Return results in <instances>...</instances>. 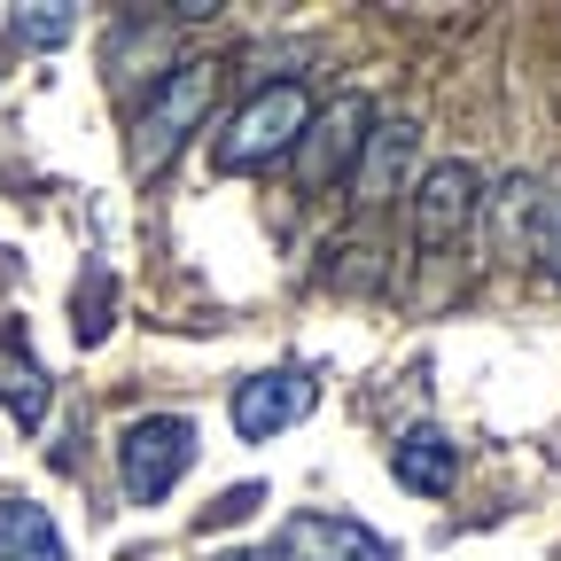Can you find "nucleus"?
<instances>
[{"instance_id":"12","label":"nucleus","mask_w":561,"mask_h":561,"mask_svg":"<svg viewBox=\"0 0 561 561\" xmlns=\"http://www.w3.org/2000/svg\"><path fill=\"white\" fill-rule=\"evenodd\" d=\"M9 24H16L24 47H62L70 32H79V9H70V0H32V9H16Z\"/></svg>"},{"instance_id":"10","label":"nucleus","mask_w":561,"mask_h":561,"mask_svg":"<svg viewBox=\"0 0 561 561\" xmlns=\"http://www.w3.org/2000/svg\"><path fill=\"white\" fill-rule=\"evenodd\" d=\"M390 476L405 483V491H453L460 483V445L445 437V430H405L398 445H390Z\"/></svg>"},{"instance_id":"11","label":"nucleus","mask_w":561,"mask_h":561,"mask_svg":"<svg viewBox=\"0 0 561 561\" xmlns=\"http://www.w3.org/2000/svg\"><path fill=\"white\" fill-rule=\"evenodd\" d=\"M0 561H70V546L39 500H0Z\"/></svg>"},{"instance_id":"3","label":"nucleus","mask_w":561,"mask_h":561,"mask_svg":"<svg viewBox=\"0 0 561 561\" xmlns=\"http://www.w3.org/2000/svg\"><path fill=\"white\" fill-rule=\"evenodd\" d=\"M195 468V421L187 413H140L117 437V483L133 507H157L180 491V476Z\"/></svg>"},{"instance_id":"1","label":"nucleus","mask_w":561,"mask_h":561,"mask_svg":"<svg viewBox=\"0 0 561 561\" xmlns=\"http://www.w3.org/2000/svg\"><path fill=\"white\" fill-rule=\"evenodd\" d=\"M219 79H227L219 62L187 55V62H172L164 79L149 87V102H140V125H133V164H140V172H164V164L187 149V133H203L210 102H219Z\"/></svg>"},{"instance_id":"17","label":"nucleus","mask_w":561,"mask_h":561,"mask_svg":"<svg viewBox=\"0 0 561 561\" xmlns=\"http://www.w3.org/2000/svg\"><path fill=\"white\" fill-rule=\"evenodd\" d=\"M219 561H265V553H219Z\"/></svg>"},{"instance_id":"15","label":"nucleus","mask_w":561,"mask_h":561,"mask_svg":"<svg viewBox=\"0 0 561 561\" xmlns=\"http://www.w3.org/2000/svg\"><path fill=\"white\" fill-rule=\"evenodd\" d=\"M257 507H265V483H234V491H227V500H210V515H203V530H210V523H242V515H257Z\"/></svg>"},{"instance_id":"9","label":"nucleus","mask_w":561,"mask_h":561,"mask_svg":"<svg viewBox=\"0 0 561 561\" xmlns=\"http://www.w3.org/2000/svg\"><path fill=\"white\" fill-rule=\"evenodd\" d=\"M359 140H367V102L359 94H343L328 117H312L305 125V187H328V180H343L351 164H359Z\"/></svg>"},{"instance_id":"16","label":"nucleus","mask_w":561,"mask_h":561,"mask_svg":"<svg viewBox=\"0 0 561 561\" xmlns=\"http://www.w3.org/2000/svg\"><path fill=\"white\" fill-rule=\"evenodd\" d=\"M538 265L561 280V187L546 195V227H538Z\"/></svg>"},{"instance_id":"14","label":"nucleus","mask_w":561,"mask_h":561,"mask_svg":"<svg viewBox=\"0 0 561 561\" xmlns=\"http://www.w3.org/2000/svg\"><path fill=\"white\" fill-rule=\"evenodd\" d=\"M0 398H9L24 421H39V413H47V375H39V367H24V375H9V382H0Z\"/></svg>"},{"instance_id":"5","label":"nucleus","mask_w":561,"mask_h":561,"mask_svg":"<svg viewBox=\"0 0 561 561\" xmlns=\"http://www.w3.org/2000/svg\"><path fill=\"white\" fill-rule=\"evenodd\" d=\"M265 561H398V546L382 530H367L359 515H328V507H297L280 515L273 546H257Z\"/></svg>"},{"instance_id":"7","label":"nucleus","mask_w":561,"mask_h":561,"mask_svg":"<svg viewBox=\"0 0 561 561\" xmlns=\"http://www.w3.org/2000/svg\"><path fill=\"white\" fill-rule=\"evenodd\" d=\"M413 157H421V125H413V117H367L359 164H351V195H359L367 210L398 203L405 180H413Z\"/></svg>"},{"instance_id":"2","label":"nucleus","mask_w":561,"mask_h":561,"mask_svg":"<svg viewBox=\"0 0 561 561\" xmlns=\"http://www.w3.org/2000/svg\"><path fill=\"white\" fill-rule=\"evenodd\" d=\"M305 125H312V94L297 87V79H280V87H257L234 117H227V133H219V172H265L273 157H297V140H305Z\"/></svg>"},{"instance_id":"4","label":"nucleus","mask_w":561,"mask_h":561,"mask_svg":"<svg viewBox=\"0 0 561 561\" xmlns=\"http://www.w3.org/2000/svg\"><path fill=\"white\" fill-rule=\"evenodd\" d=\"M476 219H483V172L468 157H445V164H430L413 180V250L421 257L460 250L476 234Z\"/></svg>"},{"instance_id":"13","label":"nucleus","mask_w":561,"mask_h":561,"mask_svg":"<svg viewBox=\"0 0 561 561\" xmlns=\"http://www.w3.org/2000/svg\"><path fill=\"white\" fill-rule=\"evenodd\" d=\"M110 335V273H94V297L79 289V343H102Z\"/></svg>"},{"instance_id":"6","label":"nucleus","mask_w":561,"mask_h":561,"mask_svg":"<svg viewBox=\"0 0 561 561\" xmlns=\"http://www.w3.org/2000/svg\"><path fill=\"white\" fill-rule=\"evenodd\" d=\"M312 405H320L312 367H265V375L234 382V430H242L250 445H273L280 430H297Z\"/></svg>"},{"instance_id":"8","label":"nucleus","mask_w":561,"mask_h":561,"mask_svg":"<svg viewBox=\"0 0 561 561\" xmlns=\"http://www.w3.org/2000/svg\"><path fill=\"white\" fill-rule=\"evenodd\" d=\"M538 227H546V180L515 172V180H500L483 195V234H491V250H500L507 265L538 257Z\"/></svg>"}]
</instances>
